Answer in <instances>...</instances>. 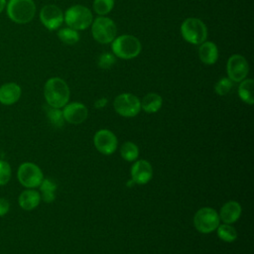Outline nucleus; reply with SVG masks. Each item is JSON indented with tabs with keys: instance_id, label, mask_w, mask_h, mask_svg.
Instances as JSON below:
<instances>
[{
	"instance_id": "nucleus-1",
	"label": "nucleus",
	"mask_w": 254,
	"mask_h": 254,
	"mask_svg": "<svg viewBox=\"0 0 254 254\" xmlns=\"http://www.w3.org/2000/svg\"><path fill=\"white\" fill-rule=\"evenodd\" d=\"M70 91L67 83L62 77H50L44 85V97L49 106L63 108L68 103Z\"/></svg>"
},
{
	"instance_id": "nucleus-2",
	"label": "nucleus",
	"mask_w": 254,
	"mask_h": 254,
	"mask_svg": "<svg viewBox=\"0 0 254 254\" xmlns=\"http://www.w3.org/2000/svg\"><path fill=\"white\" fill-rule=\"evenodd\" d=\"M5 9L8 18L21 25L31 22L37 12L34 0H9Z\"/></svg>"
},
{
	"instance_id": "nucleus-3",
	"label": "nucleus",
	"mask_w": 254,
	"mask_h": 254,
	"mask_svg": "<svg viewBox=\"0 0 254 254\" xmlns=\"http://www.w3.org/2000/svg\"><path fill=\"white\" fill-rule=\"evenodd\" d=\"M112 54L122 60H132L139 56L142 45L139 39L133 35H120L111 43Z\"/></svg>"
},
{
	"instance_id": "nucleus-4",
	"label": "nucleus",
	"mask_w": 254,
	"mask_h": 254,
	"mask_svg": "<svg viewBox=\"0 0 254 254\" xmlns=\"http://www.w3.org/2000/svg\"><path fill=\"white\" fill-rule=\"evenodd\" d=\"M64 21L67 27L76 31H82L91 25L93 15L90 9L86 6L76 4L66 9L64 14Z\"/></svg>"
},
{
	"instance_id": "nucleus-5",
	"label": "nucleus",
	"mask_w": 254,
	"mask_h": 254,
	"mask_svg": "<svg viewBox=\"0 0 254 254\" xmlns=\"http://www.w3.org/2000/svg\"><path fill=\"white\" fill-rule=\"evenodd\" d=\"M91 35L93 39L103 45L111 44L117 37L115 22L106 16H98L91 23Z\"/></svg>"
},
{
	"instance_id": "nucleus-6",
	"label": "nucleus",
	"mask_w": 254,
	"mask_h": 254,
	"mask_svg": "<svg viewBox=\"0 0 254 254\" xmlns=\"http://www.w3.org/2000/svg\"><path fill=\"white\" fill-rule=\"evenodd\" d=\"M181 35L186 42L198 46L206 41L207 28L200 19L190 17L182 23Z\"/></svg>"
},
{
	"instance_id": "nucleus-7",
	"label": "nucleus",
	"mask_w": 254,
	"mask_h": 254,
	"mask_svg": "<svg viewBox=\"0 0 254 254\" xmlns=\"http://www.w3.org/2000/svg\"><path fill=\"white\" fill-rule=\"evenodd\" d=\"M219 224L220 219L218 212L212 207L204 206L194 213L193 226L200 233H210L214 231Z\"/></svg>"
},
{
	"instance_id": "nucleus-8",
	"label": "nucleus",
	"mask_w": 254,
	"mask_h": 254,
	"mask_svg": "<svg viewBox=\"0 0 254 254\" xmlns=\"http://www.w3.org/2000/svg\"><path fill=\"white\" fill-rule=\"evenodd\" d=\"M113 107L117 114L122 117H135L141 111V100L133 93H121L113 101Z\"/></svg>"
},
{
	"instance_id": "nucleus-9",
	"label": "nucleus",
	"mask_w": 254,
	"mask_h": 254,
	"mask_svg": "<svg viewBox=\"0 0 254 254\" xmlns=\"http://www.w3.org/2000/svg\"><path fill=\"white\" fill-rule=\"evenodd\" d=\"M17 179L26 189H36L39 188L44 180V174L38 165L31 162H25L18 168Z\"/></svg>"
},
{
	"instance_id": "nucleus-10",
	"label": "nucleus",
	"mask_w": 254,
	"mask_h": 254,
	"mask_svg": "<svg viewBox=\"0 0 254 254\" xmlns=\"http://www.w3.org/2000/svg\"><path fill=\"white\" fill-rule=\"evenodd\" d=\"M227 77L233 82H240L245 79L249 72V64L245 57L239 54L230 56L226 63Z\"/></svg>"
},
{
	"instance_id": "nucleus-11",
	"label": "nucleus",
	"mask_w": 254,
	"mask_h": 254,
	"mask_svg": "<svg viewBox=\"0 0 254 254\" xmlns=\"http://www.w3.org/2000/svg\"><path fill=\"white\" fill-rule=\"evenodd\" d=\"M93 144L99 153L109 156L117 150L118 140L116 135L109 129H100L93 136Z\"/></svg>"
},
{
	"instance_id": "nucleus-12",
	"label": "nucleus",
	"mask_w": 254,
	"mask_h": 254,
	"mask_svg": "<svg viewBox=\"0 0 254 254\" xmlns=\"http://www.w3.org/2000/svg\"><path fill=\"white\" fill-rule=\"evenodd\" d=\"M39 17L43 26L50 31L59 29L64 22V12L59 6L54 4L43 6L40 10Z\"/></svg>"
},
{
	"instance_id": "nucleus-13",
	"label": "nucleus",
	"mask_w": 254,
	"mask_h": 254,
	"mask_svg": "<svg viewBox=\"0 0 254 254\" xmlns=\"http://www.w3.org/2000/svg\"><path fill=\"white\" fill-rule=\"evenodd\" d=\"M63 115L64 118V121H66L69 124L78 125L84 122L87 119L88 116V110L87 107L77 101L66 103L63 107Z\"/></svg>"
},
{
	"instance_id": "nucleus-14",
	"label": "nucleus",
	"mask_w": 254,
	"mask_h": 254,
	"mask_svg": "<svg viewBox=\"0 0 254 254\" xmlns=\"http://www.w3.org/2000/svg\"><path fill=\"white\" fill-rule=\"evenodd\" d=\"M131 179L137 185L148 184L153 177V168L149 161L141 159L135 161L131 167Z\"/></svg>"
},
{
	"instance_id": "nucleus-15",
	"label": "nucleus",
	"mask_w": 254,
	"mask_h": 254,
	"mask_svg": "<svg viewBox=\"0 0 254 254\" xmlns=\"http://www.w3.org/2000/svg\"><path fill=\"white\" fill-rule=\"evenodd\" d=\"M22 95L21 86L13 81L0 85V103L3 105L15 104Z\"/></svg>"
},
{
	"instance_id": "nucleus-16",
	"label": "nucleus",
	"mask_w": 254,
	"mask_h": 254,
	"mask_svg": "<svg viewBox=\"0 0 254 254\" xmlns=\"http://www.w3.org/2000/svg\"><path fill=\"white\" fill-rule=\"evenodd\" d=\"M241 212L242 207L238 201L228 200L221 206L218 215L220 221H222L223 223L232 224L240 218Z\"/></svg>"
},
{
	"instance_id": "nucleus-17",
	"label": "nucleus",
	"mask_w": 254,
	"mask_h": 254,
	"mask_svg": "<svg viewBox=\"0 0 254 254\" xmlns=\"http://www.w3.org/2000/svg\"><path fill=\"white\" fill-rule=\"evenodd\" d=\"M198 58L199 60L207 65L214 64L218 60V48L210 41H204L198 45Z\"/></svg>"
},
{
	"instance_id": "nucleus-18",
	"label": "nucleus",
	"mask_w": 254,
	"mask_h": 254,
	"mask_svg": "<svg viewBox=\"0 0 254 254\" xmlns=\"http://www.w3.org/2000/svg\"><path fill=\"white\" fill-rule=\"evenodd\" d=\"M40 192L35 189H27L23 190L18 197V203L20 207L27 211L35 209L40 204Z\"/></svg>"
},
{
	"instance_id": "nucleus-19",
	"label": "nucleus",
	"mask_w": 254,
	"mask_h": 254,
	"mask_svg": "<svg viewBox=\"0 0 254 254\" xmlns=\"http://www.w3.org/2000/svg\"><path fill=\"white\" fill-rule=\"evenodd\" d=\"M163 105V98L156 92L147 93L141 100V109L146 113H156Z\"/></svg>"
},
{
	"instance_id": "nucleus-20",
	"label": "nucleus",
	"mask_w": 254,
	"mask_h": 254,
	"mask_svg": "<svg viewBox=\"0 0 254 254\" xmlns=\"http://www.w3.org/2000/svg\"><path fill=\"white\" fill-rule=\"evenodd\" d=\"M253 87H254V80L252 78H247V77L241 80L238 86V95L240 99L249 105H252L254 103Z\"/></svg>"
},
{
	"instance_id": "nucleus-21",
	"label": "nucleus",
	"mask_w": 254,
	"mask_h": 254,
	"mask_svg": "<svg viewBox=\"0 0 254 254\" xmlns=\"http://www.w3.org/2000/svg\"><path fill=\"white\" fill-rule=\"evenodd\" d=\"M40 188V195L41 199H43L47 203H51L56 198V190H57V184L51 179H44L39 186Z\"/></svg>"
},
{
	"instance_id": "nucleus-22",
	"label": "nucleus",
	"mask_w": 254,
	"mask_h": 254,
	"mask_svg": "<svg viewBox=\"0 0 254 254\" xmlns=\"http://www.w3.org/2000/svg\"><path fill=\"white\" fill-rule=\"evenodd\" d=\"M215 230L219 239L224 242L231 243L237 239V236H238L237 231L235 227H233L231 224H227V223L219 224Z\"/></svg>"
},
{
	"instance_id": "nucleus-23",
	"label": "nucleus",
	"mask_w": 254,
	"mask_h": 254,
	"mask_svg": "<svg viewBox=\"0 0 254 254\" xmlns=\"http://www.w3.org/2000/svg\"><path fill=\"white\" fill-rule=\"evenodd\" d=\"M120 155L126 162H135L139 156V148L131 141L124 142L120 147Z\"/></svg>"
},
{
	"instance_id": "nucleus-24",
	"label": "nucleus",
	"mask_w": 254,
	"mask_h": 254,
	"mask_svg": "<svg viewBox=\"0 0 254 254\" xmlns=\"http://www.w3.org/2000/svg\"><path fill=\"white\" fill-rule=\"evenodd\" d=\"M58 37L65 45H74L79 41V33L78 31L69 28V27H64L59 30L58 32Z\"/></svg>"
},
{
	"instance_id": "nucleus-25",
	"label": "nucleus",
	"mask_w": 254,
	"mask_h": 254,
	"mask_svg": "<svg viewBox=\"0 0 254 254\" xmlns=\"http://www.w3.org/2000/svg\"><path fill=\"white\" fill-rule=\"evenodd\" d=\"M115 4V0H93L92 10L98 16H105L109 14Z\"/></svg>"
},
{
	"instance_id": "nucleus-26",
	"label": "nucleus",
	"mask_w": 254,
	"mask_h": 254,
	"mask_svg": "<svg viewBox=\"0 0 254 254\" xmlns=\"http://www.w3.org/2000/svg\"><path fill=\"white\" fill-rule=\"evenodd\" d=\"M45 110L48 119L54 126L62 127L64 125V118L63 115V110H61V108H55L48 105L45 107Z\"/></svg>"
},
{
	"instance_id": "nucleus-27",
	"label": "nucleus",
	"mask_w": 254,
	"mask_h": 254,
	"mask_svg": "<svg viewBox=\"0 0 254 254\" xmlns=\"http://www.w3.org/2000/svg\"><path fill=\"white\" fill-rule=\"evenodd\" d=\"M232 87H233V81L230 80L227 76H225V77H221L215 83L214 91L216 94H218L220 96H224L231 90Z\"/></svg>"
},
{
	"instance_id": "nucleus-28",
	"label": "nucleus",
	"mask_w": 254,
	"mask_h": 254,
	"mask_svg": "<svg viewBox=\"0 0 254 254\" xmlns=\"http://www.w3.org/2000/svg\"><path fill=\"white\" fill-rule=\"evenodd\" d=\"M11 166L7 161L0 160V187L5 186L11 179Z\"/></svg>"
},
{
	"instance_id": "nucleus-29",
	"label": "nucleus",
	"mask_w": 254,
	"mask_h": 254,
	"mask_svg": "<svg viewBox=\"0 0 254 254\" xmlns=\"http://www.w3.org/2000/svg\"><path fill=\"white\" fill-rule=\"evenodd\" d=\"M116 62V59H115V56L112 54V53H109V52H105V53H102L99 58H98V62H97V64L100 68L102 69H107V68H110L111 66H113V64H115Z\"/></svg>"
},
{
	"instance_id": "nucleus-30",
	"label": "nucleus",
	"mask_w": 254,
	"mask_h": 254,
	"mask_svg": "<svg viewBox=\"0 0 254 254\" xmlns=\"http://www.w3.org/2000/svg\"><path fill=\"white\" fill-rule=\"evenodd\" d=\"M10 209V202L5 197H0V216L5 215Z\"/></svg>"
},
{
	"instance_id": "nucleus-31",
	"label": "nucleus",
	"mask_w": 254,
	"mask_h": 254,
	"mask_svg": "<svg viewBox=\"0 0 254 254\" xmlns=\"http://www.w3.org/2000/svg\"><path fill=\"white\" fill-rule=\"evenodd\" d=\"M107 103H108L107 98L102 97V98L97 99V100L94 102V106H95L96 108H103V107H105V106L107 105Z\"/></svg>"
},
{
	"instance_id": "nucleus-32",
	"label": "nucleus",
	"mask_w": 254,
	"mask_h": 254,
	"mask_svg": "<svg viewBox=\"0 0 254 254\" xmlns=\"http://www.w3.org/2000/svg\"><path fill=\"white\" fill-rule=\"evenodd\" d=\"M6 4H7V0H0V13H2L6 8Z\"/></svg>"
}]
</instances>
